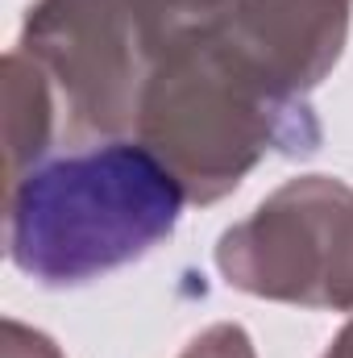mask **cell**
I'll return each mask as SVG.
<instances>
[{
  "label": "cell",
  "instance_id": "obj_1",
  "mask_svg": "<svg viewBox=\"0 0 353 358\" xmlns=\"http://www.w3.org/2000/svg\"><path fill=\"white\" fill-rule=\"evenodd\" d=\"M133 138L179 179L187 204H216L266 155L308 159L324 134L303 92L270 80L212 25L158 59Z\"/></svg>",
  "mask_w": 353,
  "mask_h": 358
},
{
  "label": "cell",
  "instance_id": "obj_2",
  "mask_svg": "<svg viewBox=\"0 0 353 358\" xmlns=\"http://www.w3.org/2000/svg\"><path fill=\"white\" fill-rule=\"evenodd\" d=\"M183 204L179 179L137 138H108L8 187V259L42 287H84L163 246Z\"/></svg>",
  "mask_w": 353,
  "mask_h": 358
},
{
  "label": "cell",
  "instance_id": "obj_3",
  "mask_svg": "<svg viewBox=\"0 0 353 358\" xmlns=\"http://www.w3.org/2000/svg\"><path fill=\"white\" fill-rule=\"evenodd\" d=\"M216 271L254 300L353 313V187L337 176H299L229 225Z\"/></svg>",
  "mask_w": 353,
  "mask_h": 358
},
{
  "label": "cell",
  "instance_id": "obj_4",
  "mask_svg": "<svg viewBox=\"0 0 353 358\" xmlns=\"http://www.w3.org/2000/svg\"><path fill=\"white\" fill-rule=\"evenodd\" d=\"M17 50L54 80L75 138L108 142L137 125L154 59L125 0H33Z\"/></svg>",
  "mask_w": 353,
  "mask_h": 358
},
{
  "label": "cell",
  "instance_id": "obj_5",
  "mask_svg": "<svg viewBox=\"0 0 353 358\" xmlns=\"http://www.w3.org/2000/svg\"><path fill=\"white\" fill-rule=\"evenodd\" d=\"M353 0H233L216 29L291 92L320 88L345 55Z\"/></svg>",
  "mask_w": 353,
  "mask_h": 358
},
{
  "label": "cell",
  "instance_id": "obj_6",
  "mask_svg": "<svg viewBox=\"0 0 353 358\" xmlns=\"http://www.w3.org/2000/svg\"><path fill=\"white\" fill-rule=\"evenodd\" d=\"M54 117H59V88L54 80L25 55H4V155H8V187L25 171H33L50 142H54Z\"/></svg>",
  "mask_w": 353,
  "mask_h": 358
},
{
  "label": "cell",
  "instance_id": "obj_7",
  "mask_svg": "<svg viewBox=\"0 0 353 358\" xmlns=\"http://www.w3.org/2000/svg\"><path fill=\"white\" fill-rule=\"evenodd\" d=\"M133 21H137V34L158 67V59L167 50H175L183 38L200 34V29H212L233 0H125Z\"/></svg>",
  "mask_w": 353,
  "mask_h": 358
},
{
  "label": "cell",
  "instance_id": "obj_8",
  "mask_svg": "<svg viewBox=\"0 0 353 358\" xmlns=\"http://www.w3.org/2000/svg\"><path fill=\"white\" fill-rule=\"evenodd\" d=\"M179 358H258V350H254V338L237 321H216L204 334H195Z\"/></svg>",
  "mask_w": 353,
  "mask_h": 358
},
{
  "label": "cell",
  "instance_id": "obj_9",
  "mask_svg": "<svg viewBox=\"0 0 353 358\" xmlns=\"http://www.w3.org/2000/svg\"><path fill=\"white\" fill-rule=\"evenodd\" d=\"M0 358H63L59 342L33 325H21V321H4V342H0Z\"/></svg>",
  "mask_w": 353,
  "mask_h": 358
},
{
  "label": "cell",
  "instance_id": "obj_10",
  "mask_svg": "<svg viewBox=\"0 0 353 358\" xmlns=\"http://www.w3.org/2000/svg\"><path fill=\"white\" fill-rule=\"evenodd\" d=\"M320 358H353V317L345 321V329L329 342V350H324Z\"/></svg>",
  "mask_w": 353,
  "mask_h": 358
}]
</instances>
